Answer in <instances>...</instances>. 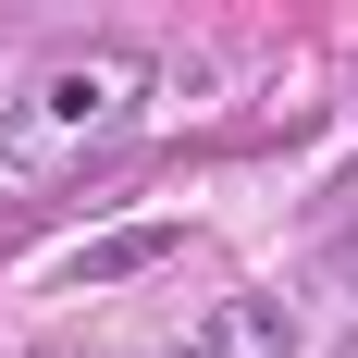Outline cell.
<instances>
[{
	"label": "cell",
	"mask_w": 358,
	"mask_h": 358,
	"mask_svg": "<svg viewBox=\"0 0 358 358\" xmlns=\"http://www.w3.org/2000/svg\"><path fill=\"white\" fill-rule=\"evenodd\" d=\"M161 248H173L161 222H148V235H111V248H87V259H74V285H111V272H136V259H161Z\"/></svg>",
	"instance_id": "3"
},
{
	"label": "cell",
	"mask_w": 358,
	"mask_h": 358,
	"mask_svg": "<svg viewBox=\"0 0 358 358\" xmlns=\"http://www.w3.org/2000/svg\"><path fill=\"white\" fill-rule=\"evenodd\" d=\"M173 358H210V346H173Z\"/></svg>",
	"instance_id": "4"
},
{
	"label": "cell",
	"mask_w": 358,
	"mask_h": 358,
	"mask_svg": "<svg viewBox=\"0 0 358 358\" xmlns=\"http://www.w3.org/2000/svg\"><path fill=\"white\" fill-rule=\"evenodd\" d=\"M210 358H285L296 346V322L272 309V296H235V309H210V334H198Z\"/></svg>",
	"instance_id": "2"
},
{
	"label": "cell",
	"mask_w": 358,
	"mask_h": 358,
	"mask_svg": "<svg viewBox=\"0 0 358 358\" xmlns=\"http://www.w3.org/2000/svg\"><path fill=\"white\" fill-rule=\"evenodd\" d=\"M136 87H148L136 50H74V62H50L25 99H13V136H0V148H13V173H37V161H50V148H74V136H99Z\"/></svg>",
	"instance_id": "1"
}]
</instances>
